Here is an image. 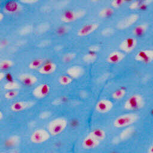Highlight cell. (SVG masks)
Listing matches in <instances>:
<instances>
[{
  "label": "cell",
  "mask_w": 153,
  "mask_h": 153,
  "mask_svg": "<svg viewBox=\"0 0 153 153\" xmlns=\"http://www.w3.org/2000/svg\"><path fill=\"white\" fill-rule=\"evenodd\" d=\"M76 56V54L72 52H69L68 53H66L63 57H62V60L64 62H69L73 60Z\"/></svg>",
  "instance_id": "cell-33"
},
{
  "label": "cell",
  "mask_w": 153,
  "mask_h": 153,
  "mask_svg": "<svg viewBox=\"0 0 153 153\" xmlns=\"http://www.w3.org/2000/svg\"><path fill=\"white\" fill-rule=\"evenodd\" d=\"M50 27V26L48 23L45 22V23H40L39 25L37 26V27L35 29V32L38 34L44 33V32H45L48 30H49Z\"/></svg>",
  "instance_id": "cell-28"
},
{
  "label": "cell",
  "mask_w": 153,
  "mask_h": 153,
  "mask_svg": "<svg viewBox=\"0 0 153 153\" xmlns=\"http://www.w3.org/2000/svg\"><path fill=\"white\" fill-rule=\"evenodd\" d=\"M146 153H153V144L148 147L146 151Z\"/></svg>",
  "instance_id": "cell-42"
},
{
  "label": "cell",
  "mask_w": 153,
  "mask_h": 153,
  "mask_svg": "<svg viewBox=\"0 0 153 153\" xmlns=\"http://www.w3.org/2000/svg\"><path fill=\"white\" fill-rule=\"evenodd\" d=\"M98 23H87L81 27L77 31V35L79 36H85L93 33L99 27Z\"/></svg>",
  "instance_id": "cell-13"
},
{
  "label": "cell",
  "mask_w": 153,
  "mask_h": 153,
  "mask_svg": "<svg viewBox=\"0 0 153 153\" xmlns=\"http://www.w3.org/2000/svg\"><path fill=\"white\" fill-rule=\"evenodd\" d=\"M89 133L100 142L103 141L106 137V133L105 130L101 128H94Z\"/></svg>",
  "instance_id": "cell-22"
},
{
  "label": "cell",
  "mask_w": 153,
  "mask_h": 153,
  "mask_svg": "<svg viewBox=\"0 0 153 153\" xmlns=\"http://www.w3.org/2000/svg\"><path fill=\"white\" fill-rule=\"evenodd\" d=\"M125 57V54L121 51L115 50L111 52L107 58L106 60L111 64H117L121 62Z\"/></svg>",
  "instance_id": "cell-15"
},
{
  "label": "cell",
  "mask_w": 153,
  "mask_h": 153,
  "mask_svg": "<svg viewBox=\"0 0 153 153\" xmlns=\"http://www.w3.org/2000/svg\"><path fill=\"white\" fill-rule=\"evenodd\" d=\"M4 14L2 13H0V21L1 22L2 20H3V19H4Z\"/></svg>",
  "instance_id": "cell-44"
},
{
  "label": "cell",
  "mask_w": 153,
  "mask_h": 153,
  "mask_svg": "<svg viewBox=\"0 0 153 153\" xmlns=\"http://www.w3.org/2000/svg\"><path fill=\"white\" fill-rule=\"evenodd\" d=\"M22 5L16 1H8L4 3L3 11L7 14H15L21 11Z\"/></svg>",
  "instance_id": "cell-12"
},
{
  "label": "cell",
  "mask_w": 153,
  "mask_h": 153,
  "mask_svg": "<svg viewBox=\"0 0 153 153\" xmlns=\"http://www.w3.org/2000/svg\"><path fill=\"white\" fill-rule=\"evenodd\" d=\"M20 85L19 83L16 81H8L4 85V88L7 91L9 90H17L20 88Z\"/></svg>",
  "instance_id": "cell-24"
},
{
  "label": "cell",
  "mask_w": 153,
  "mask_h": 153,
  "mask_svg": "<svg viewBox=\"0 0 153 153\" xmlns=\"http://www.w3.org/2000/svg\"><path fill=\"white\" fill-rule=\"evenodd\" d=\"M114 106L113 102L106 99L99 100L95 105V109L99 113L105 114L111 111Z\"/></svg>",
  "instance_id": "cell-10"
},
{
  "label": "cell",
  "mask_w": 153,
  "mask_h": 153,
  "mask_svg": "<svg viewBox=\"0 0 153 153\" xmlns=\"http://www.w3.org/2000/svg\"><path fill=\"white\" fill-rule=\"evenodd\" d=\"M8 42L7 39L1 40L0 41V48H1V49H2L5 47H6V45L8 44Z\"/></svg>",
  "instance_id": "cell-40"
},
{
  "label": "cell",
  "mask_w": 153,
  "mask_h": 153,
  "mask_svg": "<svg viewBox=\"0 0 153 153\" xmlns=\"http://www.w3.org/2000/svg\"><path fill=\"white\" fill-rule=\"evenodd\" d=\"M100 140L88 133L82 139L81 145L84 149L90 150L97 148L100 145Z\"/></svg>",
  "instance_id": "cell-11"
},
{
  "label": "cell",
  "mask_w": 153,
  "mask_h": 153,
  "mask_svg": "<svg viewBox=\"0 0 153 153\" xmlns=\"http://www.w3.org/2000/svg\"><path fill=\"white\" fill-rule=\"evenodd\" d=\"M139 17V16L137 14H131L120 20L117 25V27L121 30L125 29L135 23Z\"/></svg>",
  "instance_id": "cell-8"
},
{
  "label": "cell",
  "mask_w": 153,
  "mask_h": 153,
  "mask_svg": "<svg viewBox=\"0 0 153 153\" xmlns=\"http://www.w3.org/2000/svg\"><path fill=\"white\" fill-rule=\"evenodd\" d=\"M114 30L112 27H106L102 30V35L103 36H109L114 33Z\"/></svg>",
  "instance_id": "cell-35"
},
{
  "label": "cell",
  "mask_w": 153,
  "mask_h": 153,
  "mask_svg": "<svg viewBox=\"0 0 153 153\" xmlns=\"http://www.w3.org/2000/svg\"><path fill=\"white\" fill-rule=\"evenodd\" d=\"M114 13V10L112 7H105L102 8L99 12V15L102 18H106L111 16Z\"/></svg>",
  "instance_id": "cell-25"
},
{
  "label": "cell",
  "mask_w": 153,
  "mask_h": 153,
  "mask_svg": "<svg viewBox=\"0 0 153 153\" xmlns=\"http://www.w3.org/2000/svg\"><path fill=\"white\" fill-rule=\"evenodd\" d=\"M33 30V27L30 25H25L23 27H22L20 30L19 33L20 35H27L30 33Z\"/></svg>",
  "instance_id": "cell-31"
},
{
  "label": "cell",
  "mask_w": 153,
  "mask_h": 153,
  "mask_svg": "<svg viewBox=\"0 0 153 153\" xmlns=\"http://www.w3.org/2000/svg\"><path fill=\"white\" fill-rule=\"evenodd\" d=\"M51 90L49 84L47 83H42L35 87L32 91V95L36 99H43L47 97Z\"/></svg>",
  "instance_id": "cell-6"
},
{
  "label": "cell",
  "mask_w": 153,
  "mask_h": 153,
  "mask_svg": "<svg viewBox=\"0 0 153 153\" xmlns=\"http://www.w3.org/2000/svg\"><path fill=\"white\" fill-rule=\"evenodd\" d=\"M58 81L60 85L65 86L70 84L72 82V78L67 74L62 75L59 76L58 79Z\"/></svg>",
  "instance_id": "cell-27"
},
{
  "label": "cell",
  "mask_w": 153,
  "mask_h": 153,
  "mask_svg": "<svg viewBox=\"0 0 153 153\" xmlns=\"http://www.w3.org/2000/svg\"><path fill=\"white\" fill-rule=\"evenodd\" d=\"M1 153H7V152H1Z\"/></svg>",
  "instance_id": "cell-47"
},
{
  "label": "cell",
  "mask_w": 153,
  "mask_h": 153,
  "mask_svg": "<svg viewBox=\"0 0 153 153\" xmlns=\"http://www.w3.org/2000/svg\"><path fill=\"white\" fill-rule=\"evenodd\" d=\"M9 153H19V152L17 150H16V149H13Z\"/></svg>",
  "instance_id": "cell-45"
},
{
  "label": "cell",
  "mask_w": 153,
  "mask_h": 153,
  "mask_svg": "<svg viewBox=\"0 0 153 153\" xmlns=\"http://www.w3.org/2000/svg\"><path fill=\"white\" fill-rule=\"evenodd\" d=\"M136 45L137 39L135 38L128 37L121 41L119 47L123 52L130 53L135 48Z\"/></svg>",
  "instance_id": "cell-9"
},
{
  "label": "cell",
  "mask_w": 153,
  "mask_h": 153,
  "mask_svg": "<svg viewBox=\"0 0 153 153\" xmlns=\"http://www.w3.org/2000/svg\"><path fill=\"white\" fill-rule=\"evenodd\" d=\"M51 134L48 131L44 128L35 130L30 136V140L35 144H41L47 142L50 138Z\"/></svg>",
  "instance_id": "cell-5"
},
{
  "label": "cell",
  "mask_w": 153,
  "mask_h": 153,
  "mask_svg": "<svg viewBox=\"0 0 153 153\" xmlns=\"http://www.w3.org/2000/svg\"><path fill=\"white\" fill-rule=\"evenodd\" d=\"M134 59L136 60L143 63H151L153 61V50H141L136 53Z\"/></svg>",
  "instance_id": "cell-7"
},
{
  "label": "cell",
  "mask_w": 153,
  "mask_h": 153,
  "mask_svg": "<svg viewBox=\"0 0 153 153\" xmlns=\"http://www.w3.org/2000/svg\"><path fill=\"white\" fill-rule=\"evenodd\" d=\"M66 74L72 79L79 78L82 76L84 73V69L82 66L79 65H74L66 70Z\"/></svg>",
  "instance_id": "cell-16"
},
{
  "label": "cell",
  "mask_w": 153,
  "mask_h": 153,
  "mask_svg": "<svg viewBox=\"0 0 153 153\" xmlns=\"http://www.w3.org/2000/svg\"><path fill=\"white\" fill-rule=\"evenodd\" d=\"M145 105V99L140 94H134L130 96L124 102V108L126 110L132 111L139 109Z\"/></svg>",
  "instance_id": "cell-3"
},
{
  "label": "cell",
  "mask_w": 153,
  "mask_h": 153,
  "mask_svg": "<svg viewBox=\"0 0 153 153\" xmlns=\"http://www.w3.org/2000/svg\"><path fill=\"white\" fill-rule=\"evenodd\" d=\"M139 115L136 113H127L118 116L113 121V126L116 128H126L132 126L138 121Z\"/></svg>",
  "instance_id": "cell-1"
},
{
  "label": "cell",
  "mask_w": 153,
  "mask_h": 153,
  "mask_svg": "<svg viewBox=\"0 0 153 153\" xmlns=\"http://www.w3.org/2000/svg\"><path fill=\"white\" fill-rule=\"evenodd\" d=\"M126 2V1L124 0H113L111 2V4L114 8H118Z\"/></svg>",
  "instance_id": "cell-36"
},
{
  "label": "cell",
  "mask_w": 153,
  "mask_h": 153,
  "mask_svg": "<svg viewBox=\"0 0 153 153\" xmlns=\"http://www.w3.org/2000/svg\"><path fill=\"white\" fill-rule=\"evenodd\" d=\"M97 58V55L96 53L88 52L85 54L83 57V60L87 63H90L94 62Z\"/></svg>",
  "instance_id": "cell-29"
},
{
  "label": "cell",
  "mask_w": 153,
  "mask_h": 153,
  "mask_svg": "<svg viewBox=\"0 0 153 153\" xmlns=\"http://www.w3.org/2000/svg\"><path fill=\"white\" fill-rule=\"evenodd\" d=\"M148 26L146 23H140L134 27L132 32L134 35L140 36L143 35L148 30Z\"/></svg>",
  "instance_id": "cell-21"
},
{
  "label": "cell",
  "mask_w": 153,
  "mask_h": 153,
  "mask_svg": "<svg viewBox=\"0 0 153 153\" xmlns=\"http://www.w3.org/2000/svg\"><path fill=\"white\" fill-rule=\"evenodd\" d=\"M5 76H6V75L4 72H0V81H2Z\"/></svg>",
  "instance_id": "cell-43"
},
{
  "label": "cell",
  "mask_w": 153,
  "mask_h": 153,
  "mask_svg": "<svg viewBox=\"0 0 153 153\" xmlns=\"http://www.w3.org/2000/svg\"><path fill=\"white\" fill-rule=\"evenodd\" d=\"M45 62L44 59L42 58H36L29 62L28 67L30 69H38Z\"/></svg>",
  "instance_id": "cell-23"
},
{
  "label": "cell",
  "mask_w": 153,
  "mask_h": 153,
  "mask_svg": "<svg viewBox=\"0 0 153 153\" xmlns=\"http://www.w3.org/2000/svg\"><path fill=\"white\" fill-rule=\"evenodd\" d=\"M50 115H51V112L50 111H44L39 114V118L44 120L48 118L49 117H50Z\"/></svg>",
  "instance_id": "cell-38"
},
{
  "label": "cell",
  "mask_w": 153,
  "mask_h": 153,
  "mask_svg": "<svg viewBox=\"0 0 153 153\" xmlns=\"http://www.w3.org/2000/svg\"><path fill=\"white\" fill-rule=\"evenodd\" d=\"M141 1H135L132 2L130 5L129 8L131 10H136V9H139Z\"/></svg>",
  "instance_id": "cell-37"
},
{
  "label": "cell",
  "mask_w": 153,
  "mask_h": 153,
  "mask_svg": "<svg viewBox=\"0 0 153 153\" xmlns=\"http://www.w3.org/2000/svg\"><path fill=\"white\" fill-rule=\"evenodd\" d=\"M21 2L26 3V4H32V3L38 2V1H36V0H24V1H21Z\"/></svg>",
  "instance_id": "cell-41"
},
{
  "label": "cell",
  "mask_w": 153,
  "mask_h": 153,
  "mask_svg": "<svg viewBox=\"0 0 153 153\" xmlns=\"http://www.w3.org/2000/svg\"><path fill=\"white\" fill-rule=\"evenodd\" d=\"M69 30V27L67 26H61L56 29V32L58 35H62L66 33Z\"/></svg>",
  "instance_id": "cell-34"
},
{
  "label": "cell",
  "mask_w": 153,
  "mask_h": 153,
  "mask_svg": "<svg viewBox=\"0 0 153 153\" xmlns=\"http://www.w3.org/2000/svg\"><path fill=\"white\" fill-rule=\"evenodd\" d=\"M56 65L51 61L45 62L39 69L38 72L41 74L48 75L53 73L56 69Z\"/></svg>",
  "instance_id": "cell-17"
},
{
  "label": "cell",
  "mask_w": 153,
  "mask_h": 153,
  "mask_svg": "<svg viewBox=\"0 0 153 153\" xmlns=\"http://www.w3.org/2000/svg\"><path fill=\"white\" fill-rule=\"evenodd\" d=\"M68 126V120L63 117H58L50 121L47 125V130L51 136H56L62 133Z\"/></svg>",
  "instance_id": "cell-2"
},
{
  "label": "cell",
  "mask_w": 153,
  "mask_h": 153,
  "mask_svg": "<svg viewBox=\"0 0 153 153\" xmlns=\"http://www.w3.org/2000/svg\"><path fill=\"white\" fill-rule=\"evenodd\" d=\"M34 105V102L32 101L20 100L16 101L13 103L10 106V109L12 111L18 112L26 110Z\"/></svg>",
  "instance_id": "cell-14"
},
{
  "label": "cell",
  "mask_w": 153,
  "mask_h": 153,
  "mask_svg": "<svg viewBox=\"0 0 153 153\" xmlns=\"http://www.w3.org/2000/svg\"><path fill=\"white\" fill-rule=\"evenodd\" d=\"M14 65L13 62L10 59H3L0 62L1 70H7L11 68Z\"/></svg>",
  "instance_id": "cell-30"
},
{
  "label": "cell",
  "mask_w": 153,
  "mask_h": 153,
  "mask_svg": "<svg viewBox=\"0 0 153 153\" xmlns=\"http://www.w3.org/2000/svg\"><path fill=\"white\" fill-rule=\"evenodd\" d=\"M3 115H4V114H3V112L1 111H0V120H2L3 119V117H4Z\"/></svg>",
  "instance_id": "cell-46"
},
{
  "label": "cell",
  "mask_w": 153,
  "mask_h": 153,
  "mask_svg": "<svg viewBox=\"0 0 153 153\" xmlns=\"http://www.w3.org/2000/svg\"><path fill=\"white\" fill-rule=\"evenodd\" d=\"M85 13L86 11L84 9H79L77 10H68L62 14L60 20L66 23L73 22L84 16Z\"/></svg>",
  "instance_id": "cell-4"
},
{
  "label": "cell",
  "mask_w": 153,
  "mask_h": 153,
  "mask_svg": "<svg viewBox=\"0 0 153 153\" xmlns=\"http://www.w3.org/2000/svg\"><path fill=\"white\" fill-rule=\"evenodd\" d=\"M99 50H100V47L97 45H92L88 48L89 52H92V53H96V52H97Z\"/></svg>",
  "instance_id": "cell-39"
},
{
  "label": "cell",
  "mask_w": 153,
  "mask_h": 153,
  "mask_svg": "<svg viewBox=\"0 0 153 153\" xmlns=\"http://www.w3.org/2000/svg\"><path fill=\"white\" fill-rule=\"evenodd\" d=\"M18 79L22 83L26 85H32L38 81L36 76L30 74H22L18 76Z\"/></svg>",
  "instance_id": "cell-18"
},
{
  "label": "cell",
  "mask_w": 153,
  "mask_h": 153,
  "mask_svg": "<svg viewBox=\"0 0 153 153\" xmlns=\"http://www.w3.org/2000/svg\"><path fill=\"white\" fill-rule=\"evenodd\" d=\"M20 142H21L20 137L17 134H14V135L10 136L6 139L5 142V145L7 147L13 148V147H16L19 145Z\"/></svg>",
  "instance_id": "cell-20"
},
{
  "label": "cell",
  "mask_w": 153,
  "mask_h": 153,
  "mask_svg": "<svg viewBox=\"0 0 153 153\" xmlns=\"http://www.w3.org/2000/svg\"><path fill=\"white\" fill-rule=\"evenodd\" d=\"M126 94V88H120L114 91V93L112 94V97L114 99L120 100L123 97H124Z\"/></svg>",
  "instance_id": "cell-26"
},
{
  "label": "cell",
  "mask_w": 153,
  "mask_h": 153,
  "mask_svg": "<svg viewBox=\"0 0 153 153\" xmlns=\"http://www.w3.org/2000/svg\"><path fill=\"white\" fill-rule=\"evenodd\" d=\"M136 128L133 126L127 127L123 129L120 134L119 138L121 140H126L129 139L135 132Z\"/></svg>",
  "instance_id": "cell-19"
},
{
  "label": "cell",
  "mask_w": 153,
  "mask_h": 153,
  "mask_svg": "<svg viewBox=\"0 0 153 153\" xmlns=\"http://www.w3.org/2000/svg\"><path fill=\"white\" fill-rule=\"evenodd\" d=\"M19 94L17 90H9L7 91L4 94V97L7 99H14Z\"/></svg>",
  "instance_id": "cell-32"
}]
</instances>
